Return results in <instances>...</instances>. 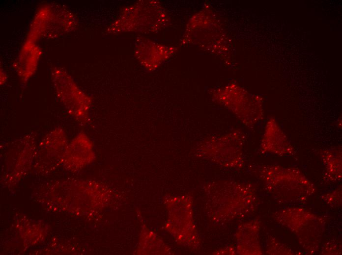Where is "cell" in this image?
Returning a JSON list of instances; mask_svg holds the SVG:
<instances>
[{
  "instance_id": "obj_1",
  "label": "cell",
  "mask_w": 342,
  "mask_h": 255,
  "mask_svg": "<svg viewBox=\"0 0 342 255\" xmlns=\"http://www.w3.org/2000/svg\"><path fill=\"white\" fill-rule=\"evenodd\" d=\"M181 40L222 58L229 52L228 37L213 10L205 5L189 20Z\"/></svg>"
},
{
  "instance_id": "obj_2",
  "label": "cell",
  "mask_w": 342,
  "mask_h": 255,
  "mask_svg": "<svg viewBox=\"0 0 342 255\" xmlns=\"http://www.w3.org/2000/svg\"><path fill=\"white\" fill-rule=\"evenodd\" d=\"M223 101L246 125L252 126L263 116L262 102L257 96L232 84L222 92Z\"/></svg>"
},
{
  "instance_id": "obj_3",
  "label": "cell",
  "mask_w": 342,
  "mask_h": 255,
  "mask_svg": "<svg viewBox=\"0 0 342 255\" xmlns=\"http://www.w3.org/2000/svg\"><path fill=\"white\" fill-rule=\"evenodd\" d=\"M56 73L54 84L58 97L68 112L80 122H86L90 100L76 86L71 77L62 72Z\"/></svg>"
},
{
  "instance_id": "obj_4",
  "label": "cell",
  "mask_w": 342,
  "mask_h": 255,
  "mask_svg": "<svg viewBox=\"0 0 342 255\" xmlns=\"http://www.w3.org/2000/svg\"><path fill=\"white\" fill-rule=\"evenodd\" d=\"M261 148L265 152L281 156L291 154L294 151L286 135L273 117L266 123Z\"/></svg>"
},
{
  "instance_id": "obj_5",
  "label": "cell",
  "mask_w": 342,
  "mask_h": 255,
  "mask_svg": "<svg viewBox=\"0 0 342 255\" xmlns=\"http://www.w3.org/2000/svg\"><path fill=\"white\" fill-rule=\"evenodd\" d=\"M145 53H137L141 61L144 62V66L147 69L153 70L163 62L169 58L175 52L176 49L154 43L151 41H146Z\"/></svg>"
},
{
  "instance_id": "obj_6",
  "label": "cell",
  "mask_w": 342,
  "mask_h": 255,
  "mask_svg": "<svg viewBox=\"0 0 342 255\" xmlns=\"http://www.w3.org/2000/svg\"><path fill=\"white\" fill-rule=\"evenodd\" d=\"M321 156L326 166V174L328 178L335 180L341 178V150H338L337 149L325 150Z\"/></svg>"
}]
</instances>
